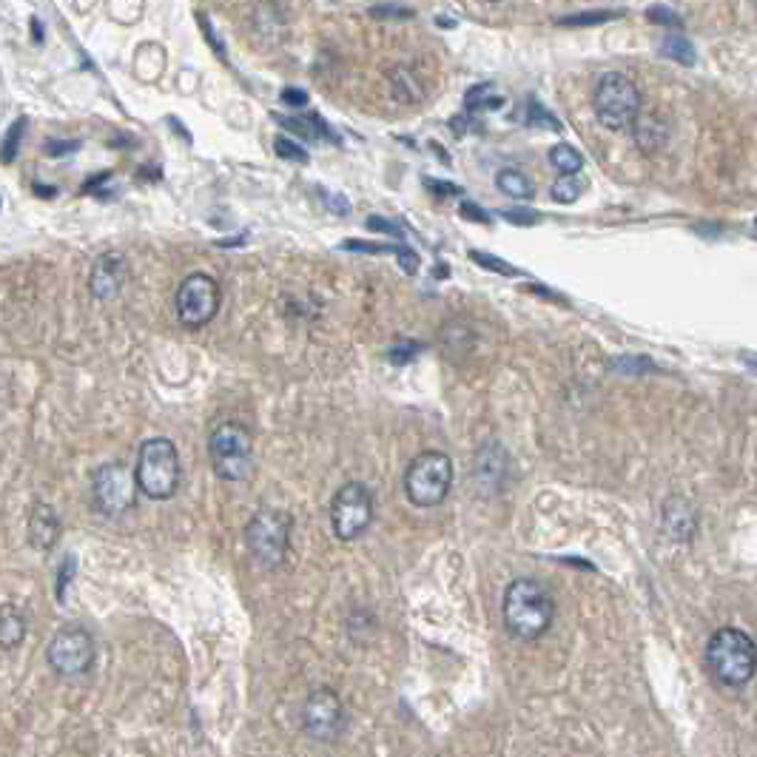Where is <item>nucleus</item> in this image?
<instances>
[{"mask_svg":"<svg viewBox=\"0 0 757 757\" xmlns=\"http://www.w3.org/2000/svg\"><path fill=\"white\" fill-rule=\"evenodd\" d=\"M211 467L222 481H245L254 470V442L251 433L237 422H222L208 436Z\"/></svg>","mask_w":757,"mask_h":757,"instance_id":"7","label":"nucleus"},{"mask_svg":"<svg viewBox=\"0 0 757 757\" xmlns=\"http://www.w3.org/2000/svg\"><path fill=\"white\" fill-rule=\"evenodd\" d=\"M664 527L675 541H692L698 530V513L692 510V504L681 496H672L664 504Z\"/></svg>","mask_w":757,"mask_h":757,"instance_id":"15","label":"nucleus"},{"mask_svg":"<svg viewBox=\"0 0 757 757\" xmlns=\"http://www.w3.org/2000/svg\"><path fill=\"white\" fill-rule=\"evenodd\" d=\"M134 473H137L140 493L146 499H171L177 493V487H180V476H183L180 473V453H177L174 442L166 439V436L146 439V442L140 444Z\"/></svg>","mask_w":757,"mask_h":757,"instance_id":"3","label":"nucleus"},{"mask_svg":"<svg viewBox=\"0 0 757 757\" xmlns=\"http://www.w3.org/2000/svg\"><path fill=\"white\" fill-rule=\"evenodd\" d=\"M743 359H746V362H749V365H752V368H757V356H749V353H746V356H743Z\"/></svg>","mask_w":757,"mask_h":757,"instance_id":"36","label":"nucleus"},{"mask_svg":"<svg viewBox=\"0 0 757 757\" xmlns=\"http://www.w3.org/2000/svg\"><path fill=\"white\" fill-rule=\"evenodd\" d=\"M373 524V496L362 481H348L331 501V527L339 541H356Z\"/></svg>","mask_w":757,"mask_h":757,"instance_id":"9","label":"nucleus"},{"mask_svg":"<svg viewBox=\"0 0 757 757\" xmlns=\"http://www.w3.org/2000/svg\"><path fill=\"white\" fill-rule=\"evenodd\" d=\"M200 26H203L205 37H208V40H211V46H214V52H220V55H222L220 40H217V37H214V29H211V20H208V15H200Z\"/></svg>","mask_w":757,"mask_h":757,"instance_id":"32","label":"nucleus"},{"mask_svg":"<svg viewBox=\"0 0 757 757\" xmlns=\"http://www.w3.org/2000/svg\"><path fill=\"white\" fill-rule=\"evenodd\" d=\"M501 106H504V94H499V89L493 83H479L464 97V109L476 111V114H481V111H496Z\"/></svg>","mask_w":757,"mask_h":757,"instance_id":"20","label":"nucleus"},{"mask_svg":"<svg viewBox=\"0 0 757 757\" xmlns=\"http://www.w3.org/2000/svg\"><path fill=\"white\" fill-rule=\"evenodd\" d=\"M373 15L379 18V15H402V18H410L413 12H407V9H373Z\"/></svg>","mask_w":757,"mask_h":757,"instance_id":"35","label":"nucleus"},{"mask_svg":"<svg viewBox=\"0 0 757 757\" xmlns=\"http://www.w3.org/2000/svg\"><path fill=\"white\" fill-rule=\"evenodd\" d=\"M282 100L291 103V106H305V103H308V94H302L299 89H285V92H282Z\"/></svg>","mask_w":757,"mask_h":757,"instance_id":"31","label":"nucleus"},{"mask_svg":"<svg viewBox=\"0 0 757 757\" xmlns=\"http://www.w3.org/2000/svg\"><path fill=\"white\" fill-rule=\"evenodd\" d=\"M584 188H587V183L578 177V174H561L558 180L553 183V200L555 203H564V205H570L575 203L581 194H584Z\"/></svg>","mask_w":757,"mask_h":757,"instance_id":"22","label":"nucleus"},{"mask_svg":"<svg viewBox=\"0 0 757 757\" xmlns=\"http://www.w3.org/2000/svg\"><path fill=\"white\" fill-rule=\"evenodd\" d=\"M26 126H29V120H26V117H20V120L12 123V129H9V134H6V143H3V163H12V160H15Z\"/></svg>","mask_w":757,"mask_h":757,"instance_id":"25","label":"nucleus"},{"mask_svg":"<svg viewBox=\"0 0 757 757\" xmlns=\"http://www.w3.org/2000/svg\"><path fill=\"white\" fill-rule=\"evenodd\" d=\"M487 3H501V0H487Z\"/></svg>","mask_w":757,"mask_h":757,"instance_id":"37","label":"nucleus"},{"mask_svg":"<svg viewBox=\"0 0 757 757\" xmlns=\"http://www.w3.org/2000/svg\"><path fill=\"white\" fill-rule=\"evenodd\" d=\"M706 664L715 681L729 689L749 684L757 672V644L740 629H718L709 638L706 647Z\"/></svg>","mask_w":757,"mask_h":757,"instance_id":"2","label":"nucleus"},{"mask_svg":"<svg viewBox=\"0 0 757 757\" xmlns=\"http://www.w3.org/2000/svg\"><path fill=\"white\" fill-rule=\"evenodd\" d=\"M661 55L672 57V60L684 63V66L695 63V49H692V43L686 37H666L664 46H661Z\"/></svg>","mask_w":757,"mask_h":757,"instance_id":"24","label":"nucleus"},{"mask_svg":"<svg viewBox=\"0 0 757 757\" xmlns=\"http://www.w3.org/2000/svg\"><path fill=\"white\" fill-rule=\"evenodd\" d=\"M279 123H282L285 129H291V131H296V134H302V137H308V140H316V131L325 129V126H322V120H316V117H311V120H299V117H279Z\"/></svg>","mask_w":757,"mask_h":757,"instance_id":"26","label":"nucleus"},{"mask_svg":"<svg viewBox=\"0 0 757 757\" xmlns=\"http://www.w3.org/2000/svg\"><path fill=\"white\" fill-rule=\"evenodd\" d=\"M49 666L63 678H80L86 675L94 664V638L89 629L63 627L57 629L55 638L49 641Z\"/></svg>","mask_w":757,"mask_h":757,"instance_id":"11","label":"nucleus"},{"mask_svg":"<svg viewBox=\"0 0 757 757\" xmlns=\"http://www.w3.org/2000/svg\"><path fill=\"white\" fill-rule=\"evenodd\" d=\"M632 126H635V140L644 151H655V148L664 146L666 129L655 114H638V120Z\"/></svg>","mask_w":757,"mask_h":757,"instance_id":"18","label":"nucleus"},{"mask_svg":"<svg viewBox=\"0 0 757 757\" xmlns=\"http://www.w3.org/2000/svg\"><path fill=\"white\" fill-rule=\"evenodd\" d=\"M180 325L197 331L205 328L214 316L220 314V285L211 274H191L180 282V291L174 299Z\"/></svg>","mask_w":757,"mask_h":757,"instance_id":"10","label":"nucleus"},{"mask_svg":"<svg viewBox=\"0 0 757 757\" xmlns=\"http://www.w3.org/2000/svg\"><path fill=\"white\" fill-rule=\"evenodd\" d=\"M390 83H393V89H396V97L399 100H407V103H413V100H419L422 97V86L416 83V77L410 69H393L390 72Z\"/></svg>","mask_w":757,"mask_h":757,"instance_id":"23","label":"nucleus"},{"mask_svg":"<svg viewBox=\"0 0 757 757\" xmlns=\"http://www.w3.org/2000/svg\"><path fill=\"white\" fill-rule=\"evenodd\" d=\"M63 151H77V143H49L46 146V154H63Z\"/></svg>","mask_w":757,"mask_h":757,"instance_id":"34","label":"nucleus"},{"mask_svg":"<svg viewBox=\"0 0 757 757\" xmlns=\"http://www.w3.org/2000/svg\"><path fill=\"white\" fill-rule=\"evenodd\" d=\"M647 18L658 26H681V18L675 12H669L666 6H652L647 12Z\"/></svg>","mask_w":757,"mask_h":757,"instance_id":"29","label":"nucleus"},{"mask_svg":"<svg viewBox=\"0 0 757 757\" xmlns=\"http://www.w3.org/2000/svg\"><path fill=\"white\" fill-rule=\"evenodd\" d=\"M550 166L558 171V174H578L584 168V157L581 151L567 143H558V146L550 148Z\"/></svg>","mask_w":757,"mask_h":757,"instance_id":"21","label":"nucleus"},{"mask_svg":"<svg viewBox=\"0 0 757 757\" xmlns=\"http://www.w3.org/2000/svg\"><path fill=\"white\" fill-rule=\"evenodd\" d=\"M23 638H26V618H23V612L15 610L12 604H3V612H0V647L9 652V649L20 647Z\"/></svg>","mask_w":757,"mask_h":757,"instance_id":"17","label":"nucleus"},{"mask_svg":"<svg viewBox=\"0 0 757 757\" xmlns=\"http://www.w3.org/2000/svg\"><path fill=\"white\" fill-rule=\"evenodd\" d=\"M496 185H499L507 197H513V200H530V197L536 194L533 180H530L524 171H518V168H504V171H499Z\"/></svg>","mask_w":757,"mask_h":757,"instance_id":"19","label":"nucleus"},{"mask_svg":"<svg viewBox=\"0 0 757 757\" xmlns=\"http://www.w3.org/2000/svg\"><path fill=\"white\" fill-rule=\"evenodd\" d=\"M453 487V459L442 450L419 453L405 470V493L422 510L439 507Z\"/></svg>","mask_w":757,"mask_h":757,"instance_id":"5","label":"nucleus"},{"mask_svg":"<svg viewBox=\"0 0 757 757\" xmlns=\"http://www.w3.org/2000/svg\"><path fill=\"white\" fill-rule=\"evenodd\" d=\"M345 723H348L345 703L339 701V695L333 689L322 686V689L311 692V698L305 701V709H302V726H305L308 738L331 743V740L342 738Z\"/></svg>","mask_w":757,"mask_h":757,"instance_id":"12","label":"nucleus"},{"mask_svg":"<svg viewBox=\"0 0 757 757\" xmlns=\"http://www.w3.org/2000/svg\"><path fill=\"white\" fill-rule=\"evenodd\" d=\"M473 481L479 484L481 493H496L504 487V476H507V453L499 442H487L476 453L473 462Z\"/></svg>","mask_w":757,"mask_h":757,"instance_id":"14","label":"nucleus"},{"mask_svg":"<svg viewBox=\"0 0 757 757\" xmlns=\"http://www.w3.org/2000/svg\"><path fill=\"white\" fill-rule=\"evenodd\" d=\"M592 106H595V117L604 129H629L641 114V92H638L635 80H629L627 74L607 72L595 86Z\"/></svg>","mask_w":757,"mask_h":757,"instance_id":"6","label":"nucleus"},{"mask_svg":"<svg viewBox=\"0 0 757 757\" xmlns=\"http://www.w3.org/2000/svg\"><path fill=\"white\" fill-rule=\"evenodd\" d=\"M527 123H533V126H550V129H555V131L561 129L553 114H550L547 109H541L538 103H530V117H527Z\"/></svg>","mask_w":757,"mask_h":757,"instance_id":"28","label":"nucleus"},{"mask_svg":"<svg viewBox=\"0 0 757 757\" xmlns=\"http://www.w3.org/2000/svg\"><path fill=\"white\" fill-rule=\"evenodd\" d=\"M126 282V259L117 251H106L94 259L92 274H89V288L97 299H114L120 294Z\"/></svg>","mask_w":757,"mask_h":757,"instance_id":"13","label":"nucleus"},{"mask_svg":"<svg viewBox=\"0 0 757 757\" xmlns=\"http://www.w3.org/2000/svg\"><path fill=\"white\" fill-rule=\"evenodd\" d=\"M137 493H140V484H137V473L129 470L126 464L109 462L100 464L94 470L92 476V499L94 507L103 513V516H126L137 507Z\"/></svg>","mask_w":757,"mask_h":757,"instance_id":"8","label":"nucleus"},{"mask_svg":"<svg viewBox=\"0 0 757 757\" xmlns=\"http://www.w3.org/2000/svg\"><path fill=\"white\" fill-rule=\"evenodd\" d=\"M615 368H621V370H644V368H652V365H649L647 359H621V362H615Z\"/></svg>","mask_w":757,"mask_h":757,"instance_id":"33","label":"nucleus"},{"mask_svg":"<svg viewBox=\"0 0 757 757\" xmlns=\"http://www.w3.org/2000/svg\"><path fill=\"white\" fill-rule=\"evenodd\" d=\"M277 154L279 157H285V160L308 163V151H305L302 146H296L294 140H288V137H279L277 140Z\"/></svg>","mask_w":757,"mask_h":757,"instance_id":"27","label":"nucleus"},{"mask_svg":"<svg viewBox=\"0 0 757 757\" xmlns=\"http://www.w3.org/2000/svg\"><path fill=\"white\" fill-rule=\"evenodd\" d=\"M615 18L612 12H598V15H575V18H564L561 26H598L601 20Z\"/></svg>","mask_w":757,"mask_h":757,"instance_id":"30","label":"nucleus"},{"mask_svg":"<svg viewBox=\"0 0 757 757\" xmlns=\"http://www.w3.org/2000/svg\"><path fill=\"white\" fill-rule=\"evenodd\" d=\"M291 530H294V518L285 510L265 507V510L254 513V518L248 521V530H245V541H248L251 561L259 570L268 573V570L282 567V561L288 558V550H291Z\"/></svg>","mask_w":757,"mask_h":757,"instance_id":"4","label":"nucleus"},{"mask_svg":"<svg viewBox=\"0 0 757 757\" xmlns=\"http://www.w3.org/2000/svg\"><path fill=\"white\" fill-rule=\"evenodd\" d=\"M29 541L40 553H49L60 541V521L49 504H35L29 516Z\"/></svg>","mask_w":757,"mask_h":757,"instance_id":"16","label":"nucleus"},{"mask_svg":"<svg viewBox=\"0 0 757 757\" xmlns=\"http://www.w3.org/2000/svg\"><path fill=\"white\" fill-rule=\"evenodd\" d=\"M501 618L504 629L518 641H536L541 638L555 618V601L544 584L536 578H516L501 601Z\"/></svg>","mask_w":757,"mask_h":757,"instance_id":"1","label":"nucleus"}]
</instances>
